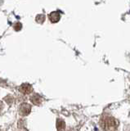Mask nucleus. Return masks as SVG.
Instances as JSON below:
<instances>
[{"label":"nucleus","instance_id":"nucleus-1","mask_svg":"<svg viewBox=\"0 0 130 131\" xmlns=\"http://www.w3.org/2000/svg\"><path fill=\"white\" fill-rule=\"evenodd\" d=\"M101 125L103 129L115 130L118 127V121L115 118L111 116H105L101 121Z\"/></svg>","mask_w":130,"mask_h":131},{"label":"nucleus","instance_id":"nucleus-2","mask_svg":"<svg viewBox=\"0 0 130 131\" xmlns=\"http://www.w3.org/2000/svg\"><path fill=\"white\" fill-rule=\"evenodd\" d=\"M31 112V106L28 103H22L19 107V113L23 116H28Z\"/></svg>","mask_w":130,"mask_h":131},{"label":"nucleus","instance_id":"nucleus-3","mask_svg":"<svg viewBox=\"0 0 130 131\" xmlns=\"http://www.w3.org/2000/svg\"><path fill=\"white\" fill-rule=\"evenodd\" d=\"M48 18L51 20V22L52 23H56L58 22L60 19H61V14H60V12L58 11H55V12H52L51 13L48 15Z\"/></svg>","mask_w":130,"mask_h":131},{"label":"nucleus","instance_id":"nucleus-4","mask_svg":"<svg viewBox=\"0 0 130 131\" xmlns=\"http://www.w3.org/2000/svg\"><path fill=\"white\" fill-rule=\"evenodd\" d=\"M19 90L24 94H29L33 91V88H32V86L29 84H22L21 85V87H20Z\"/></svg>","mask_w":130,"mask_h":131},{"label":"nucleus","instance_id":"nucleus-5","mask_svg":"<svg viewBox=\"0 0 130 131\" xmlns=\"http://www.w3.org/2000/svg\"><path fill=\"white\" fill-rule=\"evenodd\" d=\"M30 100L34 105H40L42 102V97L39 94H34L33 96H31Z\"/></svg>","mask_w":130,"mask_h":131},{"label":"nucleus","instance_id":"nucleus-6","mask_svg":"<svg viewBox=\"0 0 130 131\" xmlns=\"http://www.w3.org/2000/svg\"><path fill=\"white\" fill-rule=\"evenodd\" d=\"M56 127L58 130H64L66 128V123L62 119H57L56 121Z\"/></svg>","mask_w":130,"mask_h":131},{"label":"nucleus","instance_id":"nucleus-7","mask_svg":"<svg viewBox=\"0 0 130 131\" xmlns=\"http://www.w3.org/2000/svg\"><path fill=\"white\" fill-rule=\"evenodd\" d=\"M36 20H37V22L39 23H43L44 20H45V16L43 14L38 15L37 17H36Z\"/></svg>","mask_w":130,"mask_h":131},{"label":"nucleus","instance_id":"nucleus-8","mask_svg":"<svg viewBox=\"0 0 130 131\" xmlns=\"http://www.w3.org/2000/svg\"><path fill=\"white\" fill-rule=\"evenodd\" d=\"M3 103H2L1 102H0V112H1V110H2V108H3Z\"/></svg>","mask_w":130,"mask_h":131}]
</instances>
